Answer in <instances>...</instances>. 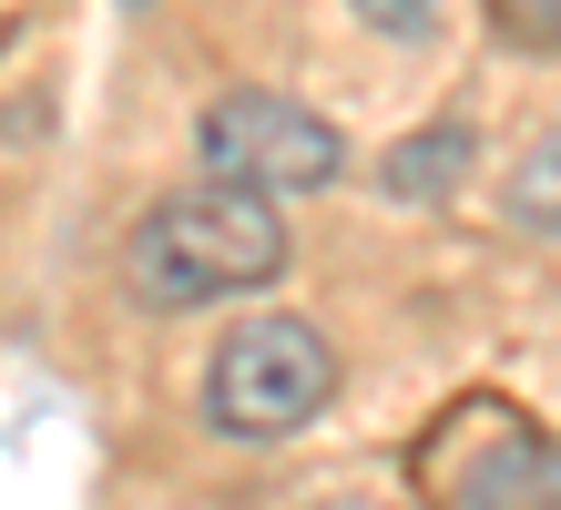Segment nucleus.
Returning a JSON list of instances; mask_svg holds the SVG:
<instances>
[{
    "label": "nucleus",
    "instance_id": "obj_4",
    "mask_svg": "<svg viewBox=\"0 0 561 510\" xmlns=\"http://www.w3.org/2000/svg\"><path fill=\"white\" fill-rule=\"evenodd\" d=\"M419 469L439 510H561V439L501 398H459Z\"/></svg>",
    "mask_w": 561,
    "mask_h": 510
},
{
    "label": "nucleus",
    "instance_id": "obj_6",
    "mask_svg": "<svg viewBox=\"0 0 561 510\" xmlns=\"http://www.w3.org/2000/svg\"><path fill=\"white\" fill-rule=\"evenodd\" d=\"M501 215H511L520 235H561V123H551V133H541V144L520 154V163H511Z\"/></svg>",
    "mask_w": 561,
    "mask_h": 510
},
{
    "label": "nucleus",
    "instance_id": "obj_9",
    "mask_svg": "<svg viewBox=\"0 0 561 510\" xmlns=\"http://www.w3.org/2000/svg\"><path fill=\"white\" fill-rule=\"evenodd\" d=\"M0 42H11V0H0Z\"/></svg>",
    "mask_w": 561,
    "mask_h": 510
},
{
    "label": "nucleus",
    "instance_id": "obj_1",
    "mask_svg": "<svg viewBox=\"0 0 561 510\" xmlns=\"http://www.w3.org/2000/svg\"><path fill=\"white\" fill-rule=\"evenodd\" d=\"M276 276H286V215L236 194V184L163 194L134 225V256H123V286L153 317H184V306H215V296H255Z\"/></svg>",
    "mask_w": 561,
    "mask_h": 510
},
{
    "label": "nucleus",
    "instance_id": "obj_5",
    "mask_svg": "<svg viewBox=\"0 0 561 510\" xmlns=\"http://www.w3.org/2000/svg\"><path fill=\"white\" fill-rule=\"evenodd\" d=\"M470 154H480V144H470V123H459V113H439V123L419 133V144H399V154L378 163V184L399 194V204H439V194H459Z\"/></svg>",
    "mask_w": 561,
    "mask_h": 510
},
{
    "label": "nucleus",
    "instance_id": "obj_7",
    "mask_svg": "<svg viewBox=\"0 0 561 510\" xmlns=\"http://www.w3.org/2000/svg\"><path fill=\"white\" fill-rule=\"evenodd\" d=\"M490 31L511 52H561V0H490Z\"/></svg>",
    "mask_w": 561,
    "mask_h": 510
},
{
    "label": "nucleus",
    "instance_id": "obj_8",
    "mask_svg": "<svg viewBox=\"0 0 561 510\" xmlns=\"http://www.w3.org/2000/svg\"><path fill=\"white\" fill-rule=\"evenodd\" d=\"M357 21L378 31V42H428V31H439V0H347Z\"/></svg>",
    "mask_w": 561,
    "mask_h": 510
},
{
    "label": "nucleus",
    "instance_id": "obj_2",
    "mask_svg": "<svg viewBox=\"0 0 561 510\" xmlns=\"http://www.w3.org/2000/svg\"><path fill=\"white\" fill-rule=\"evenodd\" d=\"M327 398H337V348L317 317H286V306L225 327L205 358V429L225 439H296L327 419Z\"/></svg>",
    "mask_w": 561,
    "mask_h": 510
},
{
    "label": "nucleus",
    "instance_id": "obj_3",
    "mask_svg": "<svg viewBox=\"0 0 561 510\" xmlns=\"http://www.w3.org/2000/svg\"><path fill=\"white\" fill-rule=\"evenodd\" d=\"M194 154H205V184H236L255 204H296L317 184L347 174V144L337 123L307 113L296 92H266V82H236L194 113Z\"/></svg>",
    "mask_w": 561,
    "mask_h": 510
}]
</instances>
